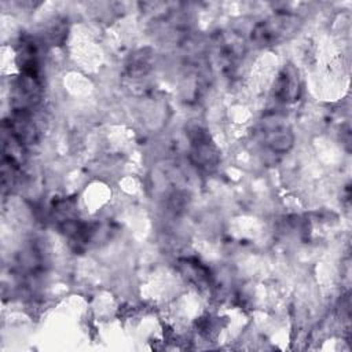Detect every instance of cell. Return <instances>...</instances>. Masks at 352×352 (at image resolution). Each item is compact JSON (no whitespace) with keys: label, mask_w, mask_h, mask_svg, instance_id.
<instances>
[{"label":"cell","mask_w":352,"mask_h":352,"mask_svg":"<svg viewBox=\"0 0 352 352\" xmlns=\"http://www.w3.org/2000/svg\"><path fill=\"white\" fill-rule=\"evenodd\" d=\"M292 22L294 21L289 15H283V16L258 23L254 29V38L264 44L278 41L280 37L286 34V32H289V26Z\"/></svg>","instance_id":"cell-1"},{"label":"cell","mask_w":352,"mask_h":352,"mask_svg":"<svg viewBox=\"0 0 352 352\" xmlns=\"http://www.w3.org/2000/svg\"><path fill=\"white\" fill-rule=\"evenodd\" d=\"M298 92V78L296 73H290L289 70H285L276 85V96L282 100H293L297 96Z\"/></svg>","instance_id":"cell-2"}]
</instances>
